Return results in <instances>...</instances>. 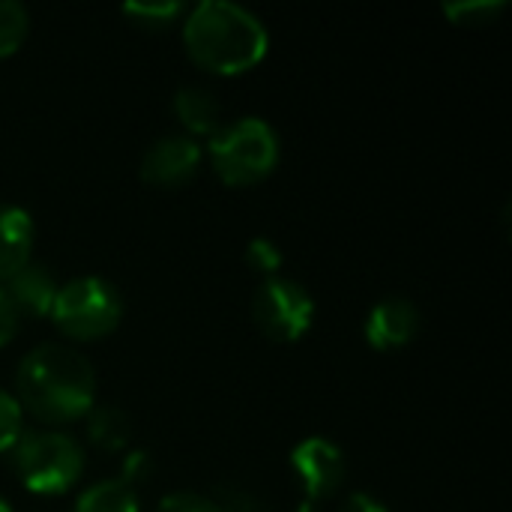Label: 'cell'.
<instances>
[{
    "instance_id": "1",
    "label": "cell",
    "mask_w": 512,
    "mask_h": 512,
    "mask_svg": "<svg viewBox=\"0 0 512 512\" xmlns=\"http://www.w3.org/2000/svg\"><path fill=\"white\" fill-rule=\"evenodd\" d=\"M21 411L48 426L84 420L96 405V372L84 354L69 345L45 342L24 354L15 369V393Z\"/></svg>"
},
{
    "instance_id": "2",
    "label": "cell",
    "mask_w": 512,
    "mask_h": 512,
    "mask_svg": "<svg viewBox=\"0 0 512 512\" xmlns=\"http://www.w3.org/2000/svg\"><path fill=\"white\" fill-rule=\"evenodd\" d=\"M189 57L213 75H243L255 69L270 48L267 27L255 12L231 0H201L183 21Z\"/></svg>"
},
{
    "instance_id": "3",
    "label": "cell",
    "mask_w": 512,
    "mask_h": 512,
    "mask_svg": "<svg viewBox=\"0 0 512 512\" xmlns=\"http://www.w3.org/2000/svg\"><path fill=\"white\" fill-rule=\"evenodd\" d=\"M207 156L225 186H252L276 171L279 132L261 117H240L210 135Z\"/></svg>"
},
{
    "instance_id": "4",
    "label": "cell",
    "mask_w": 512,
    "mask_h": 512,
    "mask_svg": "<svg viewBox=\"0 0 512 512\" xmlns=\"http://www.w3.org/2000/svg\"><path fill=\"white\" fill-rule=\"evenodd\" d=\"M54 327L75 342H96L111 336L123 318L120 291L99 276H78L57 288L51 306Z\"/></svg>"
},
{
    "instance_id": "5",
    "label": "cell",
    "mask_w": 512,
    "mask_h": 512,
    "mask_svg": "<svg viewBox=\"0 0 512 512\" xmlns=\"http://www.w3.org/2000/svg\"><path fill=\"white\" fill-rule=\"evenodd\" d=\"M12 453L18 480L33 495H63L84 474V453L66 432H24Z\"/></svg>"
},
{
    "instance_id": "6",
    "label": "cell",
    "mask_w": 512,
    "mask_h": 512,
    "mask_svg": "<svg viewBox=\"0 0 512 512\" xmlns=\"http://www.w3.org/2000/svg\"><path fill=\"white\" fill-rule=\"evenodd\" d=\"M252 318L267 339L297 342L315 321V300L300 282L273 276L258 285L252 297Z\"/></svg>"
},
{
    "instance_id": "7",
    "label": "cell",
    "mask_w": 512,
    "mask_h": 512,
    "mask_svg": "<svg viewBox=\"0 0 512 512\" xmlns=\"http://www.w3.org/2000/svg\"><path fill=\"white\" fill-rule=\"evenodd\" d=\"M291 471L303 486V504H315L321 507V501H327L345 480V453L327 441V438H303L294 450H291Z\"/></svg>"
},
{
    "instance_id": "8",
    "label": "cell",
    "mask_w": 512,
    "mask_h": 512,
    "mask_svg": "<svg viewBox=\"0 0 512 512\" xmlns=\"http://www.w3.org/2000/svg\"><path fill=\"white\" fill-rule=\"evenodd\" d=\"M201 165V144L189 135H165L147 147L141 177L153 186H180Z\"/></svg>"
},
{
    "instance_id": "9",
    "label": "cell",
    "mask_w": 512,
    "mask_h": 512,
    "mask_svg": "<svg viewBox=\"0 0 512 512\" xmlns=\"http://www.w3.org/2000/svg\"><path fill=\"white\" fill-rule=\"evenodd\" d=\"M420 330V309L405 300V297H387L381 300L369 318H366V342L375 348V351H399L405 348L408 342H414Z\"/></svg>"
},
{
    "instance_id": "10",
    "label": "cell",
    "mask_w": 512,
    "mask_h": 512,
    "mask_svg": "<svg viewBox=\"0 0 512 512\" xmlns=\"http://www.w3.org/2000/svg\"><path fill=\"white\" fill-rule=\"evenodd\" d=\"M33 237V216L18 204H0V282H9L30 264Z\"/></svg>"
},
{
    "instance_id": "11",
    "label": "cell",
    "mask_w": 512,
    "mask_h": 512,
    "mask_svg": "<svg viewBox=\"0 0 512 512\" xmlns=\"http://www.w3.org/2000/svg\"><path fill=\"white\" fill-rule=\"evenodd\" d=\"M6 294L12 297L15 309L24 315H33V318H45L54 306V297H57V282L54 276L42 267V264H27L21 267L6 285Z\"/></svg>"
},
{
    "instance_id": "12",
    "label": "cell",
    "mask_w": 512,
    "mask_h": 512,
    "mask_svg": "<svg viewBox=\"0 0 512 512\" xmlns=\"http://www.w3.org/2000/svg\"><path fill=\"white\" fill-rule=\"evenodd\" d=\"M174 114L183 123V129L189 132V138L213 135L222 126L219 123V102L204 87H180L174 93Z\"/></svg>"
},
{
    "instance_id": "13",
    "label": "cell",
    "mask_w": 512,
    "mask_h": 512,
    "mask_svg": "<svg viewBox=\"0 0 512 512\" xmlns=\"http://www.w3.org/2000/svg\"><path fill=\"white\" fill-rule=\"evenodd\" d=\"M87 438L108 453H120L129 447L132 438V420L126 411L114 408V405H93V411L87 414Z\"/></svg>"
},
{
    "instance_id": "14",
    "label": "cell",
    "mask_w": 512,
    "mask_h": 512,
    "mask_svg": "<svg viewBox=\"0 0 512 512\" xmlns=\"http://www.w3.org/2000/svg\"><path fill=\"white\" fill-rule=\"evenodd\" d=\"M72 512H141V504H138V492L117 477L87 486L78 495Z\"/></svg>"
},
{
    "instance_id": "15",
    "label": "cell",
    "mask_w": 512,
    "mask_h": 512,
    "mask_svg": "<svg viewBox=\"0 0 512 512\" xmlns=\"http://www.w3.org/2000/svg\"><path fill=\"white\" fill-rule=\"evenodd\" d=\"M30 30V15L18 0H0V57H9L21 48Z\"/></svg>"
},
{
    "instance_id": "16",
    "label": "cell",
    "mask_w": 512,
    "mask_h": 512,
    "mask_svg": "<svg viewBox=\"0 0 512 512\" xmlns=\"http://www.w3.org/2000/svg\"><path fill=\"white\" fill-rule=\"evenodd\" d=\"M507 9V0H456L444 6V15L462 27H483L492 24Z\"/></svg>"
},
{
    "instance_id": "17",
    "label": "cell",
    "mask_w": 512,
    "mask_h": 512,
    "mask_svg": "<svg viewBox=\"0 0 512 512\" xmlns=\"http://www.w3.org/2000/svg\"><path fill=\"white\" fill-rule=\"evenodd\" d=\"M123 15L138 21L141 27H168L174 18L183 15V3L177 0H135L123 6Z\"/></svg>"
},
{
    "instance_id": "18",
    "label": "cell",
    "mask_w": 512,
    "mask_h": 512,
    "mask_svg": "<svg viewBox=\"0 0 512 512\" xmlns=\"http://www.w3.org/2000/svg\"><path fill=\"white\" fill-rule=\"evenodd\" d=\"M24 435V411L9 390H0V453L15 450Z\"/></svg>"
},
{
    "instance_id": "19",
    "label": "cell",
    "mask_w": 512,
    "mask_h": 512,
    "mask_svg": "<svg viewBox=\"0 0 512 512\" xmlns=\"http://www.w3.org/2000/svg\"><path fill=\"white\" fill-rule=\"evenodd\" d=\"M246 264L258 273H264L267 279H273L282 267V249L267 240V237H255L249 246H246Z\"/></svg>"
},
{
    "instance_id": "20",
    "label": "cell",
    "mask_w": 512,
    "mask_h": 512,
    "mask_svg": "<svg viewBox=\"0 0 512 512\" xmlns=\"http://www.w3.org/2000/svg\"><path fill=\"white\" fill-rule=\"evenodd\" d=\"M156 512H222L210 495L198 492H171L159 501Z\"/></svg>"
},
{
    "instance_id": "21",
    "label": "cell",
    "mask_w": 512,
    "mask_h": 512,
    "mask_svg": "<svg viewBox=\"0 0 512 512\" xmlns=\"http://www.w3.org/2000/svg\"><path fill=\"white\" fill-rule=\"evenodd\" d=\"M213 501L219 504V510L222 512H264L261 501H258L255 495H249V492H243V489H234V486L219 489Z\"/></svg>"
},
{
    "instance_id": "22",
    "label": "cell",
    "mask_w": 512,
    "mask_h": 512,
    "mask_svg": "<svg viewBox=\"0 0 512 512\" xmlns=\"http://www.w3.org/2000/svg\"><path fill=\"white\" fill-rule=\"evenodd\" d=\"M21 312L15 309V303H12V297L6 294V288L0 285V348H6L12 339H15V333H18V327H21Z\"/></svg>"
},
{
    "instance_id": "23",
    "label": "cell",
    "mask_w": 512,
    "mask_h": 512,
    "mask_svg": "<svg viewBox=\"0 0 512 512\" xmlns=\"http://www.w3.org/2000/svg\"><path fill=\"white\" fill-rule=\"evenodd\" d=\"M150 471H153V459L144 450H129L123 456V474H120V480L135 489V483H141Z\"/></svg>"
},
{
    "instance_id": "24",
    "label": "cell",
    "mask_w": 512,
    "mask_h": 512,
    "mask_svg": "<svg viewBox=\"0 0 512 512\" xmlns=\"http://www.w3.org/2000/svg\"><path fill=\"white\" fill-rule=\"evenodd\" d=\"M342 512H390V510H387V504H384L381 498H375V495H369V492H351V495L345 498V504H342Z\"/></svg>"
},
{
    "instance_id": "25",
    "label": "cell",
    "mask_w": 512,
    "mask_h": 512,
    "mask_svg": "<svg viewBox=\"0 0 512 512\" xmlns=\"http://www.w3.org/2000/svg\"><path fill=\"white\" fill-rule=\"evenodd\" d=\"M297 512H321V507H315V504H300Z\"/></svg>"
},
{
    "instance_id": "26",
    "label": "cell",
    "mask_w": 512,
    "mask_h": 512,
    "mask_svg": "<svg viewBox=\"0 0 512 512\" xmlns=\"http://www.w3.org/2000/svg\"><path fill=\"white\" fill-rule=\"evenodd\" d=\"M0 512H12V507H9V501H6V498H0Z\"/></svg>"
}]
</instances>
